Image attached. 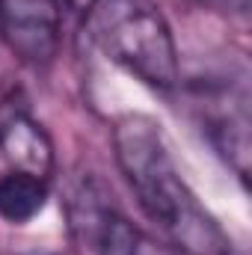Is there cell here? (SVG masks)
<instances>
[{"instance_id": "5", "label": "cell", "mask_w": 252, "mask_h": 255, "mask_svg": "<svg viewBox=\"0 0 252 255\" xmlns=\"http://www.w3.org/2000/svg\"><path fill=\"white\" fill-rule=\"evenodd\" d=\"M0 154L12 163V169L42 178H48L54 166V145L48 133L24 113H12L0 122Z\"/></svg>"}, {"instance_id": "7", "label": "cell", "mask_w": 252, "mask_h": 255, "mask_svg": "<svg viewBox=\"0 0 252 255\" xmlns=\"http://www.w3.org/2000/svg\"><path fill=\"white\" fill-rule=\"evenodd\" d=\"M211 9H220V12H238L244 15L250 9V0H205Z\"/></svg>"}, {"instance_id": "2", "label": "cell", "mask_w": 252, "mask_h": 255, "mask_svg": "<svg viewBox=\"0 0 252 255\" xmlns=\"http://www.w3.org/2000/svg\"><path fill=\"white\" fill-rule=\"evenodd\" d=\"M89 36L113 60L151 89L178 83V51L163 12L151 0H95Z\"/></svg>"}, {"instance_id": "3", "label": "cell", "mask_w": 252, "mask_h": 255, "mask_svg": "<svg viewBox=\"0 0 252 255\" xmlns=\"http://www.w3.org/2000/svg\"><path fill=\"white\" fill-rule=\"evenodd\" d=\"M68 229L83 255H133L142 241V232L95 178L80 181L68 196Z\"/></svg>"}, {"instance_id": "1", "label": "cell", "mask_w": 252, "mask_h": 255, "mask_svg": "<svg viewBox=\"0 0 252 255\" xmlns=\"http://www.w3.org/2000/svg\"><path fill=\"white\" fill-rule=\"evenodd\" d=\"M119 169L139 208L157 229L187 255H232L226 235L199 205L181 178L160 125L148 116H125L113 128Z\"/></svg>"}, {"instance_id": "4", "label": "cell", "mask_w": 252, "mask_h": 255, "mask_svg": "<svg viewBox=\"0 0 252 255\" xmlns=\"http://www.w3.org/2000/svg\"><path fill=\"white\" fill-rule=\"evenodd\" d=\"M0 33L21 63H48L60 48L63 0H0Z\"/></svg>"}, {"instance_id": "8", "label": "cell", "mask_w": 252, "mask_h": 255, "mask_svg": "<svg viewBox=\"0 0 252 255\" xmlns=\"http://www.w3.org/2000/svg\"><path fill=\"white\" fill-rule=\"evenodd\" d=\"M63 3H68V6H71V9H77V12H89L95 0H63Z\"/></svg>"}, {"instance_id": "6", "label": "cell", "mask_w": 252, "mask_h": 255, "mask_svg": "<svg viewBox=\"0 0 252 255\" xmlns=\"http://www.w3.org/2000/svg\"><path fill=\"white\" fill-rule=\"evenodd\" d=\"M48 202V178L9 169L0 175V217L6 223H30Z\"/></svg>"}]
</instances>
